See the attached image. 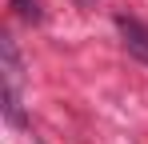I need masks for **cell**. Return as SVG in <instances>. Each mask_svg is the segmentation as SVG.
<instances>
[{"label":"cell","mask_w":148,"mask_h":144,"mask_svg":"<svg viewBox=\"0 0 148 144\" xmlns=\"http://www.w3.org/2000/svg\"><path fill=\"white\" fill-rule=\"evenodd\" d=\"M4 108H8L12 124L20 120V60H16V48L8 40H4Z\"/></svg>","instance_id":"1"},{"label":"cell","mask_w":148,"mask_h":144,"mask_svg":"<svg viewBox=\"0 0 148 144\" xmlns=\"http://www.w3.org/2000/svg\"><path fill=\"white\" fill-rule=\"evenodd\" d=\"M120 36H124V44H128V52H136L140 60H148V28L144 24H136V20H128V16H120Z\"/></svg>","instance_id":"2"}]
</instances>
